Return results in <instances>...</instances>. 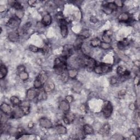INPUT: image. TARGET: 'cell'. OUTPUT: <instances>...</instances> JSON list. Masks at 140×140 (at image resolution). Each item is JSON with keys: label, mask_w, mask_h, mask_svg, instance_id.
<instances>
[{"label": "cell", "mask_w": 140, "mask_h": 140, "mask_svg": "<svg viewBox=\"0 0 140 140\" xmlns=\"http://www.w3.org/2000/svg\"><path fill=\"white\" fill-rule=\"evenodd\" d=\"M67 59L61 56V57H57L54 61L53 69L56 74L61 75L63 73L66 72L67 70Z\"/></svg>", "instance_id": "6da1fadb"}, {"label": "cell", "mask_w": 140, "mask_h": 140, "mask_svg": "<svg viewBox=\"0 0 140 140\" xmlns=\"http://www.w3.org/2000/svg\"><path fill=\"white\" fill-rule=\"evenodd\" d=\"M112 65L109 64L101 63L99 65H96L93 70L97 74H103L109 72L112 70Z\"/></svg>", "instance_id": "7a4b0ae2"}, {"label": "cell", "mask_w": 140, "mask_h": 140, "mask_svg": "<svg viewBox=\"0 0 140 140\" xmlns=\"http://www.w3.org/2000/svg\"><path fill=\"white\" fill-rule=\"evenodd\" d=\"M113 111V105L110 101H106L104 102L102 107V113L104 118H108L111 116Z\"/></svg>", "instance_id": "3957f363"}, {"label": "cell", "mask_w": 140, "mask_h": 140, "mask_svg": "<svg viewBox=\"0 0 140 140\" xmlns=\"http://www.w3.org/2000/svg\"><path fill=\"white\" fill-rule=\"evenodd\" d=\"M21 23V19L18 18L15 16L10 18L7 22V26L10 28H16Z\"/></svg>", "instance_id": "277c9868"}, {"label": "cell", "mask_w": 140, "mask_h": 140, "mask_svg": "<svg viewBox=\"0 0 140 140\" xmlns=\"http://www.w3.org/2000/svg\"><path fill=\"white\" fill-rule=\"evenodd\" d=\"M25 115L24 112L19 106L14 107V109L12 110L10 114V117L13 119H20L23 116Z\"/></svg>", "instance_id": "5b68a950"}, {"label": "cell", "mask_w": 140, "mask_h": 140, "mask_svg": "<svg viewBox=\"0 0 140 140\" xmlns=\"http://www.w3.org/2000/svg\"><path fill=\"white\" fill-rule=\"evenodd\" d=\"M60 26V32L61 36L63 38H66L68 33V30L67 26V21L65 19L59 22Z\"/></svg>", "instance_id": "8992f818"}, {"label": "cell", "mask_w": 140, "mask_h": 140, "mask_svg": "<svg viewBox=\"0 0 140 140\" xmlns=\"http://www.w3.org/2000/svg\"><path fill=\"white\" fill-rule=\"evenodd\" d=\"M73 49H74L73 46L69 44L65 45L63 46L62 56L67 59L68 57L71 56L73 54Z\"/></svg>", "instance_id": "52a82bcc"}, {"label": "cell", "mask_w": 140, "mask_h": 140, "mask_svg": "<svg viewBox=\"0 0 140 140\" xmlns=\"http://www.w3.org/2000/svg\"><path fill=\"white\" fill-rule=\"evenodd\" d=\"M116 72L119 77L125 78L130 74V71L124 66H119L116 69Z\"/></svg>", "instance_id": "ba28073f"}, {"label": "cell", "mask_w": 140, "mask_h": 140, "mask_svg": "<svg viewBox=\"0 0 140 140\" xmlns=\"http://www.w3.org/2000/svg\"><path fill=\"white\" fill-rule=\"evenodd\" d=\"M39 124L40 126L45 128V129H50V128H51L52 126H53L52 122L49 119L44 117L39 119Z\"/></svg>", "instance_id": "9c48e42d"}, {"label": "cell", "mask_w": 140, "mask_h": 140, "mask_svg": "<svg viewBox=\"0 0 140 140\" xmlns=\"http://www.w3.org/2000/svg\"><path fill=\"white\" fill-rule=\"evenodd\" d=\"M75 117V114L74 113L68 112L65 113V114L63 116V121L66 124H70L73 122Z\"/></svg>", "instance_id": "30bf717a"}, {"label": "cell", "mask_w": 140, "mask_h": 140, "mask_svg": "<svg viewBox=\"0 0 140 140\" xmlns=\"http://www.w3.org/2000/svg\"><path fill=\"white\" fill-rule=\"evenodd\" d=\"M22 109L25 115H27L30 112V103L29 100H26L21 101V103L19 106Z\"/></svg>", "instance_id": "8fae6325"}, {"label": "cell", "mask_w": 140, "mask_h": 140, "mask_svg": "<svg viewBox=\"0 0 140 140\" xmlns=\"http://www.w3.org/2000/svg\"><path fill=\"white\" fill-rule=\"evenodd\" d=\"M38 92V91L37 90V89L34 88V87H32V88H30L27 90L26 92V98L27 100L31 101L35 98H36Z\"/></svg>", "instance_id": "7c38bea8"}, {"label": "cell", "mask_w": 140, "mask_h": 140, "mask_svg": "<svg viewBox=\"0 0 140 140\" xmlns=\"http://www.w3.org/2000/svg\"><path fill=\"white\" fill-rule=\"evenodd\" d=\"M110 130V125L108 123L104 124L98 130V133L102 136H108Z\"/></svg>", "instance_id": "4fadbf2b"}, {"label": "cell", "mask_w": 140, "mask_h": 140, "mask_svg": "<svg viewBox=\"0 0 140 140\" xmlns=\"http://www.w3.org/2000/svg\"><path fill=\"white\" fill-rule=\"evenodd\" d=\"M43 89L47 94L48 93H50L54 90L55 85L52 81L48 80L44 84Z\"/></svg>", "instance_id": "5bb4252c"}, {"label": "cell", "mask_w": 140, "mask_h": 140, "mask_svg": "<svg viewBox=\"0 0 140 140\" xmlns=\"http://www.w3.org/2000/svg\"><path fill=\"white\" fill-rule=\"evenodd\" d=\"M59 108L63 112L66 113L69 112L70 109V105L69 103L65 100H62L59 103Z\"/></svg>", "instance_id": "9a60e30c"}, {"label": "cell", "mask_w": 140, "mask_h": 140, "mask_svg": "<svg viewBox=\"0 0 140 140\" xmlns=\"http://www.w3.org/2000/svg\"><path fill=\"white\" fill-rule=\"evenodd\" d=\"M0 108H1V110L2 113L9 115H10L13 110L9 105L6 103H2Z\"/></svg>", "instance_id": "2e32d148"}, {"label": "cell", "mask_w": 140, "mask_h": 140, "mask_svg": "<svg viewBox=\"0 0 140 140\" xmlns=\"http://www.w3.org/2000/svg\"><path fill=\"white\" fill-rule=\"evenodd\" d=\"M52 22V18L51 16L49 13H46L44 15L42 18L41 23L43 26H49Z\"/></svg>", "instance_id": "e0dca14e"}, {"label": "cell", "mask_w": 140, "mask_h": 140, "mask_svg": "<svg viewBox=\"0 0 140 140\" xmlns=\"http://www.w3.org/2000/svg\"><path fill=\"white\" fill-rule=\"evenodd\" d=\"M8 39L10 41L13 42H17L20 37L19 33L17 31H13L9 33L8 36Z\"/></svg>", "instance_id": "ac0fdd59"}, {"label": "cell", "mask_w": 140, "mask_h": 140, "mask_svg": "<svg viewBox=\"0 0 140 140\" xmlns=\"http://www.w3.org/2000/svg\"><path fill=\"white\" fill-rule=\"evenodd\" d=\"M112 32L108 30L105 31L102 36V39L103 42H106L107 43H110L112 41Z\"/></svg>", "instance_id": "d6986e66"}, {"label": "cell", "mask_w": 140, "mask_h": 140, "mask_svg": "<svg viewBox=\"0 0 140 140\" xmlns=\"http://www.w3.org/2000/svg\"><path fill=\"white\" fill-rule=\"evenodd\" d=\"M81 132L83 133L84 135H91L94 133V129L93 127L89 124H85L82 127Z\"/></svg>", "instance_id": "ffe728a7"}, {"label": "cell", "mask_w": 140, "mask_h": 140, "mask_svg": "<svg viewBox=\"0 0 140 140\" xmlns=\"http://www.w3.org/2000/svg\"><path fill=\"white\" fill-rule=\"evenodd\" d=\"M118 20L120 22H128L131 20L129 14L127 13H122L118 17Z\"/></svg>", "instance_id": "44dd1931"}, {"label": "cell", "mask_w": 140, "mask_h": 140, "mask_svg": "<svg viewBox=\"0 0 140 140\" xmlns=\"http://www.w3.org/2000/svg\"><path fill=\"white\" fill-rule=\"evenodd\" d=\"M47 93H46L43 89H40L37 94V99L38 101H44L47 98Z\"/></svg>", "instance_id": "7402d4cb"}, {"label": "cell", "mask_w": 140, "mask_h": 140, "mask_svg": "<svg viewBox=\"0 0 140 140\" xmlns=\"http://www.w3.org/2000/svg\"><path fill=\"white\" fill-rule=\"evenodd\" d=\"M55 129L56 132L59 135H63L67 133L66 127L62 124H57L56 125Z\"/></svg>", "instance_id": "603a6c76"}, {"label": "cell", "mask_w": 140, "mask_h": 140, "mask_svg": "<svg viewBox=\"0 0 140 140\" xmlns=\"http://www.w3.org/2000/svg\"><path fill=\"white\" fill-rule=\"evenodd\" d=\"M37 78L41 81V82L42 83V84L44 85V84L46 82V81L48 80V75H47V73H46L44 71H42L41 72H40L38 76L37 77Z\"/></svg>", "instance_id": "cb8c5ba5"}, {"label": "cell", "mask_w": 140, "mask_h": 140, "mask_svg": "<svg viewBox=\"0 0 140 140\" xmlns=\"http://www.w3.org/2000/svg\"><path fill=\"white\" fill-rule=\"evenodd\" d=\"M8 73V69L4 65L1 64L0 67V78L3 79L5 77Z\"/></svg>", "instance_id": "d4e9b609"}, {"label": "cell", "mask_w": 140, "mask_h": 140, "mask_svg": "<svg viewBox=\"0 0 140 140\" xmlns=\"http://www.w3.org/2000/svg\"><path fill=\"white\" fill-rule=\"evenodd\" d=\"M10 101L14 107L19 106L21 102V101H20L19 98L16 96H11L10 98Z\"/></svg>", "instance_id": "484cf974"}, {"label": "cell", "mask_w": 140, "mask_h": 140, "mask_svg": "<svg viewBox=\"0 0 140 140\" xmlns=\"http://www.w3.org/2000/svg\"><path fill=\"white\" fill-rule=\"evenodd\" d=\"M101 40L98 38H92L91 40H90V45L91 46L94 48H96V47H98V46H100V44H101Z\"/></svg>", "instance_id": "4316f807"}, {"label": "cell", "mask_w": 140, "mask_h": 140, "mask_svg": "<svg viewBox=\"0 0 140 140\" xmlns=\"http://www.w3.org/2000/svg\"><path fill=\"white\" fill-rule=\"evenodd\" d=\"M83 44V40L78 38L74 44L73 48L75 50L80 49Z\"/></svg>", "instance_id": "83f0119b"}, {"label": "cell", "mask_w": 140, "mask_h": 140, "mask_svg": "<svg viewBox=\"0 0 140 140\" xmlns=\"http://www.w3.org/2000/svg\"><path fill=\"white\" fill-rule=\"evenodd\" d=\"M89 36H90V33L89 31L87 30H84L78 35V38L84 40L85 39L87 38Z\"/></svg>", "instance_id": "f1b7e54d"}, {"label": "cell", "mask_w": 140, "mask_h": 140, "mask_svg": "<svg viewBox=\"0 0 140 140\" xmlns=\"http://www.w3.org/2000/svg\"><path fill=\"white\" fill-rule=\"evenodd\" d=\"M67 73L69 78L71 79H74L78 74V71L76 69H69L67 72Z\"/></svg>", "instance_id": "f546056e"}, {"label": "cell", "mask_w": 140, "mask_h": 140, "mask_svg": "<svg viewBox=\"0 0 140 140\" xmlns=\"http://www.w3.org/2000/svg\"><path fill=\"white\" fill-rule=\"evenodd\" d=\"M43 86V84H42V83L37 78L35 79L34 83H33V86L34 88H36L37 89H40V88H41Z\"/></svg>", "instance_id": "4dcf8cb0"}, {"label": "cell", "mask_w": 140, "mask_h": 140, "mask_svg": "<svg viewBox=\"0 0 140 140\" xmlns=\"http://www.w3.org/2000/svg\"><path fill=\"white\" fill-rule=\"evenodd\" d=\"M19 77L22 80L25 81V80H26L27 79H28V78L29 77V75H28V73L25 71L24 72H22L19 73Z\"/></svg>", "instance_id": "1f68e13d"}, {"label": "cell", "mask_w": 140, "mask_h": 140, "mask_svg": "<svg viewBox=\"0 0 140 140\" xmlns=\"http://www.w3.org/2000/svg\"><path fill=\"white\" fill-rule=\"evenodd\" d=\"M31 27V23L30 22H27V23L23 26L22 28V32L24 34H25L27 33L29 28Z\"/></svg>", "instance_id": "d6a6232c"}, {"label": "cell", "mask_w": 140, "mask_h": 140, "mask_svg": "<svg viewBox=\"0 0 140 140\" xmlns=\"http://www.w3.org/2000/svg\"><path fill=\"white\" fill-rule=\"evenodd\" d=\"M59 77H60V80L63 83L66 82V81L68 79V78H69L68 75V73L67 72H65V73H62L61 75H59Z\"/></svg>", "instance_id": "836d02e7"}, {"label": "cell", "mask_w": 140, "mask_h": 140, "mask_svg": "<svg viewBox=\"0 0 140 140\" xmlns=\"http://www.w3.org/2000/svg\"><path fill=\"white\" fill-rule=\"evenodd\" d=\"M100 47L104 50H108L111 48V45H110V43L101 42V44L100 45Z\"/></svg>", "instance_id": "e575fe53"}, {"label": "cell", "mask_w": 140, "mask_h": 140, "mask_svg": "<svg viewBox=\"0 0 140 140\" xmlns=\"http://www.w3.org/2000/svg\"><path fill=\"white\" fill-rule=\"evenodd\" d=\"M24 11H23V9L17 10L15 11V16L20 19L22 18V17L24 16Z\"/></svg>", "instance_id": "d590c367"}, {"label": "cell", "mask_w": 140, "mask_h": 140, "mask_svg": "<svg viewBox=\"0 0 140 140\" xmlns=\"http://www.w3.org/2000/svg\"><path fill=\"white\" fill-rule=\"evenodd\" d=\"M8 115L5 114L1 112V124H3V123H6V122L8 120Z\"/></svg>", "instance_id": "8d00e7d4"}, {"label": "cell", "mask_w": 140, "mask_h": 140, "mask_svg": "<svg viewBox=\"0 0 140 140\" xmlns=\"http://www.w3.org/2000/svg\"><path fill=\"white\" fill-rule=\"evenodd\" d=\"M102 10L103 11V12L107 14H110L113 13V11L112 10H110L107 6L106 4L103 5V6L102 7Z\"/></svg>", "instance_id": "74e56055"}, {"label": "cell", "mask_w": 140, "mask_h": 140, "mask_svg": "<svg viewBox=\"0 0 140 140\" xmlns=\"http://www.w3.org/2000/svg\"><path fill=\"white\" fill-rule=\"evenodd\" d=\"M29 49L33 52H37L40 51V48L37 47V46H35L33 45H30L29 46Z\"/></svg>", "instance_id": "f35d334b"}, {"label": "cell", "mask_w": 140, "mask_h": 140, "mask_svg": "<svg viewBox=\"0 0 140 140\" xmlns=\"http://www.w3.org/2000/svg\"><path fill=\"white\" fill-rule=\"evenodd\" d=\"M106 5L110 10H112L113 11L116 10V9H117V7H116L115 4L114 3V2L108 3L106 4Z\"/></svg>", "instance_id": "ab89813d"}, {"label": "cell", "mask_w": 140, "mask_h": 140, "mask_svg": "<svg viewBox=\"0 0 140 140\" xmlns=\"http://www.w3.org/2000/svg\"><path fill=\"white\" fill-rule=\"evenodd\" d=\"M119 80V78L116 77L115 76H113L110 78V83L113 85L115 84L116 83H118Z\"/></svg>", "instance_id": "60d3db41"}, {"label": "cell", "mask_w": 140, "mask_h": 140, "mask_svg": "<svg viewBox=\"0 0 140 140\" xmlns=\"http://www.w3.org/2000/svg\"><path fill=\"white\" fill-rule=\"evenodd\" d=\"M56 20L58 21V22H60L61 20L65 19V18L63 16V15L62 14V13L61 12H59L58 13H57L56 15Z\"/></svg>", "instance_id": "b9f144b4"}, {"label": "cell", "mask_w": 140, "mask_h": 140, "mask_svg": "<svg viewBox=\"0 0 140 140\" xmlns=\"http://www.w3.org/2000/svg\"><path fill=\"white\" fill-rule=\"evenodd\" d=\"M113 2L117 8H121L123 7V2L120 1V0H117V1H115Z\"/></svg>", "instance_id": "7bdbcfd3"}, {"label": "cell", "mask_w": 140, "mask_h": 140, "mask_svg": "<svg viewBox=\"0 0 140 140\" xmlns=\"http://www.w3.org/2000/svg\"><path fill=\"white\" fill-rule=\"evenodd\" d=\"M25 71V67L24 65H20L17 67V71L18 74L22 72H24Z\"/></svg>", "instance_id": "ee69618b"}, {"label": "cell", "mask_w": 140, "mask_h": 140, "mask_svg": "<svg viewBox=\"0 0 140 140\" xmlns=\"http://www.w3.org/2000/svg\"><path fill=\"white\" fill-rule=\"evenodd\" d=\"M126 95V90H121L119 91L118 93V96L119 98H122L124 97Z\"/></svg>", "instance_id": "f6af8a7d"}, {"label": "cell", "mask_w": 140, "mask_h": 140, "mask_svg": "<svg viewBox=\"0 0 140 140\" xmlns=\"http://www.w3.org/2000/svg\"><path fill=\"white\" fill-rule=\"evenodd\" d=\"M65 100L66 101H67L70 104V103H71L72 102H73V101L74 100V98L71 95H67L65 97Z\"/></svg>", "instance_id": "bcb514c9"}, {"label": "cell", "mask_w": 140, "mask_h": 140, "mask_svg": "<svg viewBox=\"0 0 140 140\" xmlns=\"http://www.w3.org/2000/svg\"><path fill=\"white\" fill-rule=\"evenodd\" d=\"M79 109H80V111L82 113L86 112V110H87L86 107V106H85L84 104H81V106H80V107H79Z\"/></svg>", "instance_id": "7dc6e473"}, {"label": "cell", "mask_w": 140, "mask_h": 140, "mask_svg": "<svg viewBox=\"0 0 140 140\" xmlns=\"http://www.w3.org/2000/svg\"><path fill=\"white\" fill-rule=\"evenodd\" d=\"M28 4H29L30 6H33L36 3V1H32V0H30L27 2Z\"/></svg>", "instance_id": "c3c4849f"}, {"label": "cell", "mask_w": 140, "mask_h": 140, "mask_svg": "<svg viewBox=\"0 0 140 140\" xmlns=\"http://www.w3.org/2000/svg\"><path fill=\"white\" fill-rule=\"evenodd\" d=\"M90 21L93 23H96L97 21V19L96 17L95 16H91L90 18Z\"/></svg>", "instance_id": "681fc988"}, {"label": "cell", "mask_w": 140, "mask_h": 140, "mask_svg": "<svg viewBox=\"0 0 140 140\" xmlns=\"http://www.w3.org/2000/svg\"><path fill=\"white\" fill-rule=\"evenodd\" d=\"M33 126H34V123L32 121H30L27 124V127L29 129H32Z\"/></svg>", "instance_id": "f907efd6"}, {"label": "cell", "mask_w": 140, "mask_h": 140, "mask_svg": "<svg viewBox=\"0 0 140 140\" xmlns=\"http://www.w3.org/2000/svg\"><path fill=\"white\" fill-rule=\"evenodd\" d=\"M129 108L131 109V110H135L136 109V105L134 103H131L130 105H129Z\"/></svg>", "instance_id": "816d5d0a"}, {"label": "cell", "mask_w": 140, "mask_h": 140, "mask_svg": "<svg viewBox=\"0 0 140 140\" xmlns=\"http://www.w3.org/2000/svg\"><path fill=\"white\" fill-rule=\"evenodd\" d=\"M5 9L4 5H1V7H0V11H1V13H3L5 11Z\"/></svg>", "instance_id": "f5cc1de1"}, {"label": "cell", "mask_w": 140, "mask_h": 140, "mask_svg": "<svg viewBox=\"0 0 140 140\" xmlns=\"http://www.w3.org/2000/svg\"><path fill=\"white\" fill-rule=\"evenodd\" d=\"M139 83V78L138 77H136L135 79V84L136 85H138Z\"/></svg>", "instance_id": "db71d44e"}]
</instances>
